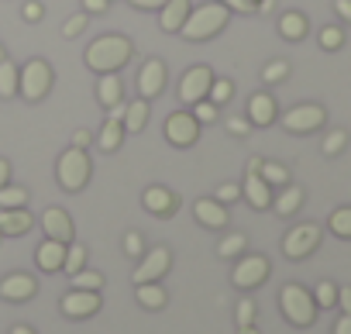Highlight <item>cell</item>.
<instances>
[{"label": "cell", "mask_w": 351, "mask_h": 334, "mask_svg": "<svg viewBox=\"0 0 351 334\" xmlns=\"http://www.w3.org/2000/svg\"><path fill=\"white\" fill-rule=\"evenodd\" d=\"M131 52H134L131 38H124V35H104V38L90 42L83 62H86V69H93L97 76H104V73H121V69L128 66Z\"/></svg>", "instance_id": "1"}, {"label": "cell", "mask_w": 351, "mask_h": 334, "mask_svg": "<svg viewBox=\"0 0 351 334\" xmlns=\"http://www.w3.org/2000/svg\"><path fill=\"white\" fill-rule=\"evenodd\" d=\"M228 21H231V11L221 4V0H214V4H197L190 11L186 25L180 28V35L186 42H210L228 28Z\"/></svg>", "instance_id": "2"}, {"label": "cell", "mask_w": 351, "mask_h": 334, "mask_svg": "<svg viewBox=\"0 0 351 334\" xmlns=\"http://www.w3.org/2000/svg\"><path fill=\"white\" fill-rule=\"evenodd\" d=\"M90 173H93V162H90L86 148H76V145H69L56 162V180L66 193H80L90 183Z\"/></svg>", "instance_id": "3"}, {"label": "cell", "mask_w": 351, "mask_h": 334, "mask_svg": "<svg viewBox=\"0 0 351 334\" xmlns=\"http://www.w3.org/2000/svg\"><path fill=\"white\" fill-rule=\"evenodd\" d=\"M279 310L282 317L293 324V327H310L317 320V303H313V293L300 283H286L279 289Z\"/></svg>", "instance_id": "4"}, {"label": "cell", "mask_w": 351, "mask_h": 334, "mask_svg": "<svg viewBox=\"0 0 351 334\" xmlns=\"http://www.w3.org/2000/svg\"><path fill=\"white\" fill-rule=\"evenodd\" d=\"M52 83H56L52 66L45 59H28L21 66V73H18V97H25L28 104H38V100L49 97Z\"/></svg>", "instance_id": "5"}, {"label": "cell", "mask_w": 351, "mask_h": 334, "mask_svg": "<svg viewBox=\"0 0 351 334\" xmlns=\"http://www.w3.org/2000/svg\"><path fill=\"white\" fill-rule=\"evenodd\" d=\"M279 121H282V128L289 134H313V131H320L327 124V110L320 104H296Z\"/></svg>", "instance_id": "6"}, {"label": "cell", "mask_w": 351, "mask_h": 334, "mask_svg": "<svg viewBox=\"0 0 351 334\" xmlns=\"http://www.w3.org/2000/svg\"><path fill=\"white\" fill-rule=\"evenodd\" d=\"M165 141L176 148H193L200 141V121L190 110H172L165 117Z\"/></svg>", "instance_id": "7"}, {"label": "cell", "mask_w": 351, "mask_h": 334, "mask_svg": "<svg viewBox=\"0 0 351 334\" xmlns=\"http://www.w3.org/2000/svg\"><path fill=\"white\" fill-rule=\"evenodd\" d=\"M317 245H320V224H296L282 238V255L293 259V262H300V259L313 255Z\"/></svg>", "instance_id": "8"}, {"label": "cell", "mask_w": 351, "mask_h": 334, "mask_svg": "<svg viewBox=\"0 0 351 334\" xmlns=\"http://www.w3.org/2000/svg\"><path fill=\"white\" fill-rule=\"evenodd\" d=\"M169 269H172V252H169L165 245H158V248H152V252L141 255V262H138L131 283H134V286H138V283H162Z\"/></svg>", "instance_id": "9"}, {"label": "cell", "mask_w": 351, "mask_h": 334, "mask_svg": "<svg viewBox=\"0 0 351 334\" xmlns=\"http://www.w3.org/2000/svg\"><path fill=\"white\" fill-rule=\"evenodd\" d=\"M265 279H269V259H265V255H241V259L234 262L231 283H234L238 289H258Z\"/></svg>", "instance_id": "10"}, {"label": "cell", "mask_w": 351, "mask_h": 334, "mask_svg": "<svg viewBox=\"0 0 351 334\" xmlns=\"http://www.w3.org/2000/svg\"><path fill=\"white\" fill-rule=\"evenodd\" d=\"M210 83H214V73H210L207 66H193V69H186L183 80H180V100H183L186 107H193L197 100H207Z\"/></svg>", "instance_id": "11"}, {"label": "cell", "mask_w": 351, "mask_h": 334, "mask_svg": "<svg viewBox=\"0 0 351 334\" xmlns=\"http://www.w3.org/2000/svg\"><path fill=\"white\" fill-rule=\"evenodd\" d=\"M59 307H62V313H66L69 320H86V317H93V313L104 307V300H100V293H93V289H69V293L59 300Z\"/></svg>", "instance_id": "12"}, {"label": "cell", "mask_w": 351, "mask_h": 334, "mask_svg": "<svg viewBox=\"0 0 351 334\" xmlns=\"http://www.w3.org/2000/svg\"><path fill=\"white\" fill-rule=\"evenodd\" d=\"M35 293H38V279L32 272H8L0 279V300H8V303H25Z\"/></svg>", "instance_id": "13"}, {"label": "cell", "mask_w": 351, "mask_h": 334, "mask_svg": "<svg viewBox=\"0 0 351 334\" xmlns=\"http://www.w3.org/2000/svg\"><path fill=\"white\" fill-rule=\"evenodd\" d=\"M141 207L152 214V217H172L180 211V197H176L169 187H148L141 193Z\"/></svg>", "instance_id": "14"}, {"label": "cell", "mask_w": 351, "mask_h": 334, "mask_svg": "<svg viewBox=\"0 0 351 334\" xmlns=\"http://www.w3.org/2000/svg\"><path fill=\"white\" fill-rule=\"evenodd\" d=\"M165 76H169L165 62H162V59H148V62L141 66V73H138V97H141V100L158 97L162 86H165Z\"/></svg>", "instance_id": "15"}, {"label": "cell", "mask_w": 351, "mask_h": 334, "mask_svg": "<svg viewBox=\"0 0 351 334\" xmlns=\"http://www.w3.org/2000/svg\"><path fill=\"white\" fill-rule=\"evenodd\" d=\"M42 231H45V238H52V241H62V245H69L73 241V235H76V228H73V217L62 211V207H49L45 214H42Z\"/></svg>", "instance_id": "16"}, {"label": "cell", "mask_w": 351, "mask_h": 334, "mask_svg": "<svg viewBox=\"0 0 351 334\" xmlns=\"http://www.w3.org/2000/svg\"><path fill=\"white\" fill-rule=\"evenodd\" d=\"M241 197H245V200H248V204H252L255 211H269V207H272V197H276V193H272V187H269V183H265V180H262L258 173H252V169H248V173H245V187H241Z\"/></svg>", "instance_id": "17"}, {"label": "cell", "mask_w": 351, "mask_h": 334, "mask_svg": "<svg viewBox=\"0 0 351 334\" xmlns=\"http://www.w3.org/2000/svg\"><path fill=\"white\" fill-rule=\"evenodd\" d=\"M279 117V107H276V97L272 93H255L252 100H248V121H252V128H269L272 121Z\"/></svg>", "instance_id": "18"}, {"label": "cell", "mask_w": 351, "mask_h": 334, "mask_svg": "<svg viewBox=\"0 0 351 334\" xmlns=\"http://www.w3.org/2000/svg\"><path fill=\"white\" fill-rule=\"evenodd\" d=\"M35 228V217L28 214V207H14V211H0V235L4 238H21Z\"/></svg>", "instance_id": "19"}, {"label": "cell", "mask_w": 351, "mask_h": 334, "mask_svg": "<svg viewBox=\"0 0 351 334\" xmlns=\"http://www.w3.org/2000/svg\"><path fill=\"white\" fill-rule=\"evenodd\" d=\"M193 214H197V221H200L204 228H210V231L228 228V207H224V204H217L214 197L197 200V204H193Z\"/></svg>", "instance_id": "20"}, {"label": "cell", "mask_w": 351, "mask_h": 334, "mask_svg": "<svg viewBox=\"0 0 351 334\" xmlns=\"http://www.w3.org/2000/svg\"><path fill=\"white\" fill-rule=\"evenodd\" d=\"M190 11H193L190 0H165V4H162V14H158L162 32H180V28L186 25Z\"/></svg>", "instance_id": "21"}, {"label": "cell", "mask_w": 351, "mask_h": 334, "mask_svg": "<svg viewBox=\"0 0 351 334\" xmlns=\"http://www.w3.org/2000/svg\"><path fill=\"white\" fill-rule=\"evenodd\" d=\"M35 262H38V269H42V272H62V262H66V245H62V241L45 238V241L38 245V252H35Z\"/></svg>", "instance_id": "22"}, {"label": "cell", "mask_w": 351, "mask_h": 334, "mask_svg": "<svg viewBox=\"0 0 351 334\" xmlns=\"http://www.w3.org/2000/svg\"><path fill=\"white\" fill-rule=\"evenodd\" d=\"M272 207H276V214H279V217H293V214L303 207V190H300V187H293V183H286V187L272 197Z\"/></svg>", "instance_id": "23"}, {"label": "cell", "mask_w": 351, "mask_h": 334, "mask_svg": "<svg viewBox=\"0 0 351 334\" xmlns=\"http://www.w3.org/2000/svg\"><path fill=\"white\" fill-rule=\"evenodd\" d=\"M134 300L145 307V310H162L169 303V293L162 283H138L134 286Z\"/></svg>", "instance_id": "24"}, {"label": "cell", "mask_w": 351, "mask_h": 334, "mask_svg": "<svg viewBox=\"0 0 351 334\" xmlns=\"http://www.w3.org/2000/svg\"><path fill=\"white\" fill-rule=\"evenodd\" d=\"M124 121H117V117H107L104 121V128H100V134H97V148L100 152H117L121 148V141H124Z\"/></svg>", "instance_id": "25"}, {"label": "cell", "mask_w": 351, "mask_h": 334, "mask_svg": "<svg viewBox=\"0 0 351 334\" xmlns=\"http://www.w3.org/2000/svg\"><path fill=\"white\" fill-rule=\"evenodd\" d=\"M121 97H124V83H121V76H117V73H104V76L97 80V100H100L104 107H114Z\"/></svg>", "instance_id": "26"}, {"label": "cell", "mask_w": 351, "mask_h": 334, "mask_svg": "<svg viewBox=\"0 0 351 334\" xmlns=\"http://www.w3.org/2000/svg\"><path fill=\"white\" fill-rule=\"evenodd\" d=\"M279 35H282L286 42H303V38H306V18H303L300 11H286V14L279 18Z\"/></svg>", "instance_id": "27"}, {"label": "cell", "mask_w": 351, "mask_h": 334, "mask_svg": "<svg viewBox=\"0 0 351 334\" xmlns=\"http://www.w3.org/2000/svg\"><path fill=\"white\" fill-rule=\"evenodd\" d=\"M18 73H21V66H14L11 59H0V100L18 97Z\"/></svg>", "instance_id": "28"}, {"label": "cell", "mask_w": 351, "mask_h": 334, "mask_svg": "<svg viewBox=\"0 0 351 334\" xmlns=\"http://www.w3.org/2000/svg\"><path fill=\"white\" fill-rule=\"evenodd\" d=\"M145 121H148V100H131L128 104V110H124V131L128 134H138L141 128H145Z\"/></svg>", "instance_id": "29"}, {"label": "cell", "mask_w": 351, "mask_h": 334, "mask_svg": "<svg viewBox=\"0 0 351 334\" xmlns=\"http://www.w3.org/2000/svg\"><path fill=\"white\" fill-rule=\"evenodd\" d=\"M32 193L25 187H0V211H14V207H28Z\"/></svg>", "instance_id": "30"}, {"label": "cell", "mask_w": 351, "mask_h": 334, "mask_svg": "<svg viewBox=\"0 0 351 334\" xmlns=\"http://www.w3.org/2000/svg\"><path fill=\"white\" fill-rule=\"evenodd\" d=\"M327 228H330V235H334V238L351 241V207H337V211L327 217Z\"/></svg>", "instance_id": "31"}, {"label": "cell", "mask_w": 351, "mask_h": 334, "mask_svg": "<svg viewBox=\"0 0 351 334\" xmlns=\"http://www.w3.org/2000/svg\"><path fill=\"white\" fill-rule=\"evenodd\" d=\"M258 176H262L269 187H286V183H289V169H286L282 162H262Z\"/></svg>", "instance_id": "32"}, {"label": "cell", "mask_w": 351, "mask_h": 334, "mask_svg": "<svg viewBox=\"0 0 351 334\" xmlns=\"http://www.w3.org/2000/svg\"><path fill=\"white\" fill-rule=\"evenodd\" d=\"M69 283H73V289H93V293L104 289V276L93 272V269H80V272H73Z\"/></svg>", "instance_id": "33"}, {"label": "cell", "mask_w": 351, "mask_h": 334, "mask_svg": "<svg viewBox=\"0 0 351 334\" xmlns=\"http://www.w3.org/2000/svg\"><path fill=\"white\" fill-rule=\"evenodd\" d=\"M231 97H234V83H231V80H224V76H217V80L210 83L207 100H210V104H217V107H224V104H231Z\"/></svg>", "instance_id": "34"}, {"label": "cell", "mask_w": 351, "mask_h": 334, "mask_svg": "<svg viewBox=\"0 0 351 334\" xmlns=\"http://www.w3.org/2000/svg\"><path fill=\"white\" fill-rule=\"evenodd\" d=\"M245 248H248V238H245V235H228V238L217 245V255H221V259H241Z\"/></svg>", "instance_id": "35"}, {"label": "cell", "mask_w": 351, "mask_h": 334, "mask_svg": "<svg viewBox=\"0 0 351 334\" xmlns=\"http://www.w3.org/2000/svg\"><path fill=\"white\" fill-rule=\"evenodd\" d=\"M80 269H86V248L83 245H76V241H69L66 245V262H62V272H80Z\"/></svg>", "instance_id": "36"}, {"label": "cell", "mask_w": 351, "mask_h": 334, "mask_svg": "<svg viewBox=\"0 0 351 334\" xmlns=\"http://www.w3.org/2000/svg\"><path fill=\"white\" fill-rule=\"evenodd\" d=\"M313 303H317V310H327V307H337V286H334L330 279H324V283H317V289H313Z\"/></svg>", "instance_id": "37"}, {"label": "cell", "mask_w": 351, "mask_h": 334, "mask_svg": "<svg viewBox=\"0 0 351 334\" xmlns=\"http://www.w3.org/2000/svg\"><path fill=\"white\" fill-rule=\"evenodd\" d=\"M317 42H320V49H324V52H337V49L344 45V32H341L337 25H327V28H320Z\"/></svg>", "instance_id": "38"}, {"label": "cell", "mask_w": 351, "mask_h": 334, "mask_svg": "<svg viewBox=\"0 0 351 334\" xmlns=\"http://www.w3.org/2000/svg\"><path fill=\"white\" fill-rule=\"evenodd\" d=\"M286 76H289V62H286V59H272V62H269V66L262 69V80H265L269 86L282 83Z\"/></svg>", "instance_id": "39"}, {"label": "cell", "mask_w": 351, "mask_h": 334, "mask_svg": "<svg viewBox=\"0 0 351 334\" xmlns=\"http://www.w3.org/2000/svg\"><path fill=\"white\" fill-rule=\"evenodd\" d=\"M344 145H348V131L344 128H334V131H327V138H324V155H337V152H344Z\"/></svg>", "instance_id": "40"}, {"label": "cell", "mask_w": 351, "mask_h": 334, "mask_svg": "<svg viewBox=\"0 0 351 334\" xmlns=\"http://www.w3.org/2000/svg\"><path fill=\"white\" fill-rule=\"evenodd\" d=\"M217 110H221V107L210 104V100H197V104L190 107V114H193L200 124H214V121H217Z\"/></svg>", "instance_id": "41"}, {"label": "cell", "mask_w": 351, "mask_h": 334, "mask_svg": "<svg viewBox=\"0 0 351 334\" xmlns=\"http://www.w3.org/2000/svg\"><path fill=\"white\" fill-rule=\"evenodd\" d=\"M83 32H86V11L73 14V18L62 25V35H66V38H76V35H83Z\"/></svg>", "instance_id": "42"}, {"label": "cell", "mask_w": 351, "mask_h": 334, "mask_svg": "<svg viewBox=\"0 0 351 334\" xmlns=\"http://www.w3.org/2000/svg\"><path fill=\"white\" fill-rule=\"evenodd\" d=\"M124 252H128L131 259H141V255H145V238H141L138 231H128V235H124Z\"/></svg>", "instance_id": "43"}, {"label": "cell", "mask_w": 351, "mask_h": 334, "mask_svg": "<svg viewBox=\"0 0 351 334\" xmlns=\"http://www.w3.org/2000/svg\"><path fill=\"white\" fill-rule=\"evenodd\" d=\"M234 320H238V327L255 324V303H252V300H241V303L234 307Z\"/></svg>", "instance_id": "44"}, {"label": "cell", "mask_w": 351, "mask_h": 334, "mask_svg": "<svg viewBox=\"0 0 351 334\" xmlns=\"http://www.w3.org/2000/svg\"><path fill=\"white\" fill-rule=\"evenodd\" d=\"M238 197H241V187H238V183H224V187H217V197H214V200L228 207V204H234Z\"/></svg>", "instance_id": "45"}, {"label": "cell", "mask_w": 351, "mask_h": 334, "mask_svg": "<svg viewBox=\"0 0 351 334\" xmlns=\"http://www.w3.org/2000/svg\"><path fill=\"white\" fill-rule=\"evenodd\" d=\"M228 11H238V14H255L258 11V0H221Z\"/></svg>", "instance_id": "46"}, {"label": "cell", "mask_w": 351, "mask_h": 334, "mask_svg": "<svg viewBox=\"0 0 351 334\" xmlns=\"http://www.w3.org/2000/svg\"><path fill=\"white\" fill-rule=\"evenodd\" d=\"M21 14H25V21H32V25H38V21L45 18V8L38 4V0H28V4H25V11H21Z\"/></svg>", "instance_id": "47"}, {"label": "cell", "mask_w": 351, "mask_h": 334, "mask_svg": "<svg viewBox=\"0 0 351 334\" xmlns=\"http://www.w3.org/2000/svg\"><path fill=\"white\" fill-rule=\"evenodd\" d=\"M228 131L238 134V138H245V134L252 131V121H248V117H228Z\"/></svg>", "instance_id": "48"}, {"label": "cell", "mask_w": 351, "mask_h": 334, "mask_svg": "<svg viewBox=\"0 0 351 334\" xmlns=\"http://www.w3.org/2000/svg\"><path fill=\"white\" fill-rule=\"evenodd\" d=\"M337 307L341 313H351V286H337Z\"/></svg>", "instance_id": "49"}, {"label": "cell", "mask_w": 351, "mask_h": 334, "mask_svg": "<svg viewBox=\"0 0 351 334\" xmlns=\"http://www.w3.org/2000/svg\"><path fill=\"white\" fill-rule=\"evenodd\" d=\"M110 8V0H83V11L86 14H104Z\"/></svg>", "instance_id": "50"}, {"label": "cell", "mask_w": 351, "mask_h": 334, "mask_svg": "<svg viewBox=\"0 0 351 334\" xmlns=\"http://www.w3.org/2000/svg\"><path fill=\"white\" fill-rule=\"evenodd\" d=\"M131 8H138V11H162V4L165 0H128Z\"/></svg>", "instance_id": "51"}, {"label": "cell", "mask_w": 351, "mask_h": 334, "mask_svg": "<svg viewBox=\"0 0 351 334\" xmlns=\"http://www.w3.org/2000/svg\"><path fill=\"white\" fill-rule=\"evenodd\" d=\"M73 145H76V148H90V145H93V134H90L86 128H80V131H73Z\"/></svg>", "instance_id": "52"}, {"label": "cell", "mask_w": 351, "mask_h": 334, "mask_svg": "<svg viewBox=\"0 0 351 334\" xmlns=\"http://www.w3.org/2000/svg\"><path fill=\"white\" fill-rule=\"evenodd\" d=\"M334 11H337V18H341V21H348V25H351V0H334Z\"/></svg>", "instance_id": "53"}, {"label": "cell", "mask_w": 351, "mask_h": 334, "mask_svg": "<svg viewBox=\"0 0 351 334\" xmlns=\"http://www.w3.org/2000/svg\"><path fill=\"white\" fill-rule=\"evenodd\" d=\"M334 334H351V313H341V317H337Z\"/></svg>", "instance_id": "54"}, {"label": "cell", "mask_w": 351, "mask_h": 334, "mask_svg": "<svg viewBox=\"0 0 351 334\" xmlns=\"http://www.w3.org/2000/svg\"><path fill=\"white\" fill-rule=\"evenodd\" d=\"M8 183H11V162L0 158V187H8Z\"/></svg>", "instance_id": "55"}, {"label": "cell", "mask_w": 351, "mask_h": 334, "mask_svg": "<svg viewBox=\"0 0 351 334\" xmlns=\"http://www.w3.org/2000/svg\"><path fill=\"white\" fill-rule=\"evenodd\" d=\"M11 334H38V331H35V327H28V324H14V327H11Z\"/></svg>", "instance_id": "56"}, {"label": "cell", "mask_w": 351, "mask_h": 334, "mask_svg": "<svg viewBox=\"0 0 351 334\" xmlns=\"http://www.w3.org/2000/svg\"><path fill=\"white\" fill-rule=\"evenodd\" d=\"M238 334H258V327H255V324H248V327H238Z\"/></svg>", "instance_id": "57"}, {"label": "cell", "mask_w": 351, "mask_h": 334, "mask_svg": "<svg viewBox=\"0 0 351 334\" xmlns=\"http://www.w3.org/2000/svg\"><path fill=\"white\" fill-rule=\"evenodd\" d=\"M0 59H8V56H4V45H0Z\"/></svg>", "instance_id": "58"}, {"label": "cell", "mask_w": 351, "mask_h": 334, "mask_svg": "<svg viewBox=\"0 0 351 334\" xmlns=\"http://www.w3.org/2000/svg\"><path fill=\"white\" fill-rule=\"evenodd\" d=\"M0 238H4V235H0Z\"/></svg>", "instance_id": "59"}]
</instances>
